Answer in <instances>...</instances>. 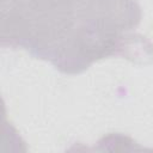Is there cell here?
<instances>
[{"label": "cell", "instance_id": "6da1fadb", "mask_svg": "<svg viewBox=\"0 0 153 153\" xmlns=\"http://www.w3.org/2000/svg\"><path fill=\"white\" fill-rule=\"evenodd\" d=\"M0 12L1 45L50 63L75 22L73 0H0Z\"/></svg>", "mask_w": 153, "mask_h": 153}, {"label": "cell", "instance_id": "7a4b0ae2", "mask_svg": "<svg viewBox=\"0 0 153 153\" xmlns=\"http://www.w3.org/2000/svg\"><path fill=\"white\" fill-rule=\"evenodd\" d=\"M74 18L115 32L133 31L142 12L136 0H73Z\"/></svg>", "mask_w": 153, "mask_h": 153}]
</instances>
